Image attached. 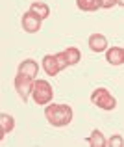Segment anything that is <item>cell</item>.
<instances>
[{
	"mask_svg": "<svg viewBox=\"0 0 124 147\" xmlns=\"http://www.w3.org/2000/svg\"><path fill=\"white\" fill-rule=\"evenodd\" d=\"M72 108L69 104H57V102H50L45 108V117L52 127H67L72 121Z\"/></svg>",
	"mask_w": 124,
	"mask_h": 147,
	"instance_id": "obj_1",
	"label": "cell"
},
{
	"mask_svg": "<svg viewBox=\"0 0 124 147\" xmlns=\"http://www.w3.org/2000/svg\"><path fill=\"white\" fill-rule=\"evenodd\" d=\"M32 99L37 106H46L52 102L54 99V90L50 86L48 80H35L33 82V91H32Z\"/></svg>",
	"mask_w": 124,
	"mask_h": 147,
	"instance_id": "obj_2",
	"label": "cell"
},
{
	"mask_svg": "<svg viewBox=\"0 0 124 147\" xmlns=\"http://www.w3.org/2000/svg\"><path fill=\"white\" fill-rule=\"evenodd\" d=\"M91 102L95 106H98L100 110H106V112H111L117 108V99L109 93V90L106 88H96L95 91L91 93Z\"/></svg>",
	"mask_w": 124,
	"mask_h": 147,
	"instance_id": "obj_3",
	"label": "cell"
},
{
	"mask_svg": "<svg viewBox=\"0 0 124 147\" xmlns=\"http://www.w3.org/2000/svg\"><path fill=\"white\" fill-rule=\"evenodd\" d=\"M33 82H35L33 78H30V76H26V75L17 73L13 84H15V90H17L19 97L22 99V102H26V100H28V97L32 95V91H33Z\"/></svg>",
	"mask_w": 124,
	"mask_h": 147,
	"instance_id": "obj_4",
	"label": "cell"
},
{
	"mask_svg": "<svg viewBox=\"0 0 124 147\" xmlns=\"http://www.w3.org/2000/svg\"><path fill=\"white\" fill-rule=\"evenodd\" d=\"M21 22H22V28H24V32H28V34H35V32H39L41 30V22H43V19L41 17H37L33 11H26V13H22V19H21Z\"/></svg>",
	"mask_w": 124,
	"mask_h": 147,
	"instance_id": "obj_5",
	"label": "cell"
},
{
	"mask_svg": "<svg viewBox=\"0 0 124 147\" xmlns=\"http://www.w3.org/2000/svg\"><path fill=\"white\" fill-rule=\"evenodd\" d=\"M43 69H45V73L48 76H56L59 71H63L57 54H46V56L43 58Z\"/></svg>",
	"mask_w": 124,
	"mask_h": 147,
	"instance_id": "obj_6",
	"label": "cell"
},
{
	"mask_svg": "<svg viewBox=\"0 0 124 147\" xmlns=\"http://www.w3.org/2000/svg\"><path fill=\"white\" fill-rule=\"evenodd\" d=\"M87 43H89V49L93 52H104V50H107V37L104 34H93Z\"/></svg>",
	"mask_w": 124,
	"mask_h": 147,
	"instance_id": "obj_7",
	"label": "cell"
},
{
	"mask_svg": "<svg viewBox=\"0 0 124 147\" xmlns=\"http://www.w3.org/2000/svg\"><path fill=\"white\" fill-rule=\"evenodd\" d=\"M19 73L35 80V76L39 75V65H37L35 60H30V58H28V60L21 61V65H19Z\"/></svg>",
	"mask_w": 124,
	"mask_h": 147,
	"instance_id": "obj_8",
	"label": "cell"
},
{
	"mask_svg": "<svg viewBox=\"0 0 124 147\" xmlns=\"http://www.w3.org/2000/svg\"><path fill=\"white\" fill-rule=\"evenodd\" d=\"M106 61L109 65H122L124 63V49L122 47H111L106 50Z\"/></svg>",
	"mask_w": 124,
	"mask_h": 147,
	"instance_id": "obj_9",
	"label": "cell"
},
{
	"mask_svg": "<svg viewBox=\"0 0 124 147\" xmlns=\"http://www.w3.org/2000/svg\"><path fill=\"white\" fill-rule=\"evenodd\" d=\"M15 129V119L9 114H0V138H4L6 134H9Z\"/></svg>",
	"mask_w": 124,
	"mask_h": 147,
	"instance_id": "obj_10",
	"label": "cell"
},
{
	"mask_svg": "<svg viewBox=\"0 0 124 147\" xmlns=\"http://www.w3.org/2000/svg\"><path fill=\"white\" fill-rule=\"evenodd\" d=\"M87 144L91 145V147H106L107 145V140H106V136H104L100 130H93L91 134L87 136Z\"/></svg>",
	"mask_w": 124,
	"mask_h": 147,
	"instance_id": "obj_11",
	"label": "cell"
},
{
	"mask_svg": "<svg viewBox=\"0 0 124 147\" xmlns=\"http://www.w3.org/2000/svg\"><path fill=\"white\" fill-rule=\"evenodd\" d=\"M76 6L82 11H96L102 7V0H76Z\"/></svg>",
	"mask_w": 124,
	"mask_h": 147,
	"instance_id": "obj_12",
	"label": "cell"
},
{
	"mask_svg": "<svg viewBox=\"0 0 124 147\" xmlns=\"http://www.w3.org/2000/svg\"><path fill=\"white\" fill-rule=\"evenodd\" d=\"M30 11H33L37 17L43 19V21H45V19L50 15V7L46 6L45 2H32V6H30Z\"/></svg>",
	"mask_w": 124,
	"mask_h": 147,
	"instance_id": "obj_13",
	"label": "cell"
},
{
	"mask_svg": "<svg viewBox=\"0 0 124 147\" xmlns=\"http://www.w3.org/2000/svg\"><path fill=\"white\" fill-rule=\"evenodd\" d=\"M63 52H65V58H67L69 65H76L80 60H82V52H80L76 47H67Z\"/></svg>",
	"mask_w": 124,
	"mask_h": 147,
	"instance_id": "obj_14",
	"label": "cell"
},
{
	"mask_svg": "<svg viewBox=\"0 0 124 147\" xmlns=\"http://www.w3.org/2000/svg\"><path fill=\"white\" fill-rule=\"evenodd\" d=\"M124 145V140L121 134H113V136L107 140V147H122Z\"/></svg>",
	"mask_w": 124,
	"mask_h": 147,
	"instance_id": "obj_15",
	"label": "cell"
},
{
	"mask_svg": "<svg viewBox=\"0 0 124 147\" xmlns=\"http://www.w3.org/2000/svg\"><path fill=\"white\" fill-rule=\"evenodd\" d=\"M117 6V0H102V7L104 9H111Z\"/></svg>",
	"mask_w": 124,
	"mask_h": 147,
	"instance_id": "obj_16",
	"label": "cell"
},
{
	"mask_svg": "<svg viewBox=\"0 0 124 147\" xmlns=\"http://www.w3.org/2000/svg\"><path fill=\"white\" fill-rule=\"evenodd\" d=\"M117 6H122L124 7V0H117Z\"/></svg>",
	"mask_w": 124,
	"mask_h": 147,
	"instance_id": "obj_17",
	"label": "cell"
}]
</instances>
